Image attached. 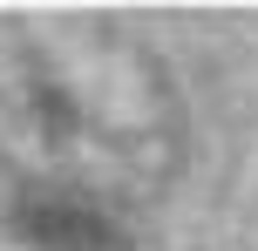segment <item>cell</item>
I'll return each mask as SVG.
<instances>
[{"instance_id":"6da1fadb","label":"cell","mask_w":258,"mask_h":251,"mask_svg":"<svg viewBox=\"0 0 258 251\" xmlns=\"http://www.w3.org/2000/svg\"><path fill=\"white\" fill-rule=\"evenodd\" d=\"M183 163L163 54L109 14H0V177L14 204L136 224Z\"/></svg>"}]
</instances>
